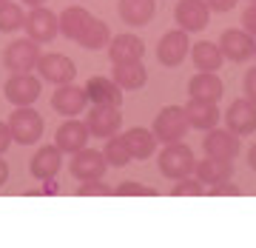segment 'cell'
I'll use <instances>...</instances> for the list:
<instances>
[{
    "label": "cell",
    "instance_id": "6da1fadb",
    "mask_svg": "<svg viewBox=\"0 0 256 248\" xmlns=\"http://www.w3.org/2000/svg\"><path fill=\"white\" fill-rule=\"evenodd\" d=\"M43 129H46V123L40 117V111H34L32 106H18V109L12 111L9 131H12V140H14V143H20V146L40 143Z\"/></svg>",
    "mask_w": 256,
    "mask_h": 248
},
{
    "label": "cell",
    "instance_id": "7a4b0ae2",
    "mask_svg": "<svg viewBox=\"0 0 256 248\" xmlns=\"http://www.w3.org/2000/svg\"><path fill=\"white\" fill-rule=\"evenodd\" d=\"M194 168H196V157L188 146L182 143H168L160 154V171L168 180H182V177H191Z\"/></svg>",
    "mask_w": 256,
    "mask_h": 248
},
{
    "label": "cell",
    "instance_id": "3957f363",
    "mask_svg": "<svg viewBox=\"0 0 256 248\" xmlns=\"http://www.w3.org/2000/svg\"><path fill=\"white\" fill-rule=\"evenodd\" d=\"M188 129H191V123H188V114H185L182 106H165L160 114H156L154 120V134L160 143H180V140L188 134Z\"/></svg>",
    "mask_w": 256,
    "mask_h": 248
},
{
    "label": "cell",
    "instance_id": "277c9868",
    "mask_svg": "<svg viewBox=\"0 0 256 248\" xmlns=\"http://www.w3.org/2000/svg\"><path fill=\"white\" fill-rule=\"evenodd\" d=\"M37 60H40V43L32 40V37H20V40H12L6 52H3V63L12 74L20 72H32L37 69Z\"/></svg>",
    "mask_w": 256,
    "mask_h": 248
},
{
    "label": "cell",
    "instance_id": "5b68a950",
    "mask_svg": "<svg viewBox=\"0 0 256 248\" xmlns=\"http://www.w3.org/2000/svg\"><path fill=\"white\" fill-rule=\"evenodd\" d=\"M86 126L94 137L108 140L114 137L122 126V114H120V106H111V103H94L88 114H86Z\"/></svg>",
    "mask_w": 256,
    "mask_h": 248
},
{
    "label": "cell",
    "instance_id": "8992f818",
    "mask_svg": "<svg viewBox=\"0 0 256 248\" xmlns=\"http://www.w3.org/2000/svg\"><path fill=\"white\" fill-rule=\"evenodd\" d=\"M220 49L225 60L230 63H245L256 55V37L245 29H225L220 37Z\"/></svg>",
    "mask_w": 256,
    "mask_h": 248
},
{
    "label": "cell",
    "instance_id": "52a82bcc",
    "mask_svg": "<svg viewBox=\"0 0 256 248\" xmlns=\"http://www.w3.org/2000/svg\"><path fill=\"white\" fill-rule=\"evenodd\" d=\"M191 55V40L185 29H174V32H165L162 40L156 43V60L168 69H176L185 57Z\"/></svg>",
    "mask_w": 256,
    "mask_h": 248
},
{
    "label": "cell",
    "instance_id": "ba28073f",
    "mask_svg": "<svg viewBox=\"0 0 256 248\" xmlns=\"http://www.w3.org/2000/svg\"><path fill=\"white\" fill-rule=\"evenodd\" d=\"M106 154L97 151V148H80V151H74L72 163H68V171H72L74 180H102L106 177Z\"/></svg>",
    "mask_w": 256,
    "mask_h": 248
},
{
    "label": "cell",
    "instance_id": "9c48e42d",
    "mask_svg": "<svg viewBox=\"0 0 256 248\" xmlns=\"http://www.w3.org/2000/svg\"><path fill=\"white\" fill-rule=\"evenodd\" d=\"M40 92H43V83L28 72L12 74L6 80V86H3V94H6V100L12 106H32V103H37Z\"/></svg>",
    "mask_w": 256,
    "mask_h": 248
},
{
    "label": "cell",
    "instance_id": "30bf717a",
    "mask_svg": "<svg viewBox=\"0 0 256 248\" xmlns=\"http://www.w3.org/2000/svg\"><path fill=\"white\" fill-rule=\"evenodd\" d=\"M23 29H26L28 37L37 40V43H52V40L60 35V18H57L52 9H46V6H34V9L26 15Z\"/></svg>",
    "mask_w": 256,
    "mask_h": 248
},
{
    "label": "cell",
    "instance_id": "8fae6325",
    "mask_svg": "<svg viewBox=\"0 0 256 248\" xmlns=\"http://www.w3.org/2000/svg\"><path fill=\"white\" fill-rule=\"evenodd\" d=\"M88 94H86V86H74V83H66V86H57L54 94H52V109L63 117H77L88 109Z\"/></svg>",
    "mask_w": 256,
    "mask_h": 248
},
{
    "label": "cell",
    "instance_id": "7c38bea8",
    "mask_svg": "<svg viewBox=\"0 0 256 248\" xmlns=\"http://www.w3.org/2000/svg\"><path fill=\"white\" fill-rule=\"evenodd\" d=\"M225 126L228 131H234L236 137H248V134H254L256 131V103H250L248 97L242 100H234L225 111Z\"/></svg>",
    "mask_w": 256,
    "mask_h": 248
},
{
    "label": "cell",
    "instance_id": "4fadbf2b",
    "mask_svg": "<svg viewBox=\"0 0 256 248\" xmlns=\"http://www.w3.org/2000/svg\"><path fill=\"white\" fill-rule=\"evenodd\" d=\"M37 72H40L43 80L54 83V86H66V83H72L77 77V66H74L72 57L66 55H40Z\"/></svg>",
    "mask_w": 256,
    "mask_h": 248
},
{
    "label": "cell",
    "instance_id": "5bb4252c",
    "mask_svg": "<svg viewBox=\"0 0 256 248\" xmlns=\"http://www.w3.org/2000/svg\"><path fill=\"white\" fill-rule=\"evenodd\" d=\"M202 148H205V157H214V160H236L239 157V137L228 129H208L205 140H202Z\"/></svg>",
    "mask_w": 256,
    "mask_h": 248
},
{
    "label": "cell",
    "instance_id": "9a60e30c",
    "mask_svg": "<svg viewBox=\"0 0 256 248\" xmlns=\"http://www.w3.org/2000/svg\"><path fill=\"white\" fill-rule=\"evenodd\" d=\"M174 18H176V26L185 29L188 35L191 32H202L210 20V6L205 0H180L174 9Z\"/></svg>",
    "mask_w": 256,
    "mask_h": 248
},
{
    "label": "cell",
    "instance_id": "2e32d148",
    "mask_svg": "<svg viewBox=\"0 0 256 248\" xmlns=\"http://www.w3.org/2000/svg\"><path fill=\"white\" fill-rule=\"evenodd\" d=\"M88 137H92V131H88V126H86L82 120H66L54 134V146L60 148L63 154H74V151L86 148Z\"/></svg>",
    "mask_w": 256,
    "mask_h": 248
},
{
    "label": "cell",
    "instance_id": "e0dca14e",
    "mask_svg": "<svg viewBox=\"0 0 256 248\" xmlns=\"http://www.w3.org/2000/svg\"><path fill=\"white\" fill-rule=\"evenodd\" d=\"M63 165V151L57 146H40L37 154L28 160V171L34 180H54Z\"/></svg>",
    "mask_w": 256,
    "mask_h": 248
},
{
    "label": "cell",
    "instance_id": "ac0fdd59",
    "mask_svg": "<svg viewBox=\"0 0 256 248\" xmlns=\"http://www.w3.org/2000/svg\"><path fill=\"white\" fill-rule=\"evenodd\" d=\"M120 20L131 29L148 26L156 15V0H120L117 3Z\"/></svg>",
    "mask_w": 256,
    "mask_h": 248
},
{
    "label": "cell",
    "instance_id": "d6986e66",
    "mask_svg": "<svg viewBox=\"0 0 256 248\" xmlns=\"http://www.w3.org/2000/svg\"><path fill=\"white\" fill-rule=\"evenodd\" d=\"M142 55H146V43H142V37L131 35V32L117 35V37H111V40H108V57H111V63L142 60Z\"/></svg>",
    "mask_w": 256,
    "mask_h": 248
},
{
    "label": "cell",
    "instance_id": "ffe728a7",
    "mask_svg": "<svg viewBox=\"0 0 256 248\" xmlns=\"http://www.w3.org/2000/svg\"><path fill=\"white\" fill-rule=\"evenodd\" d=\"M111 80L117 83L122 92H137L148 83V69L142 60H128V63H114L111 69Z\"/></svg>",
    "mask_w": 256,
    "mask_h": 248
},
{
    "label": "cell",
    "instance_id": "44dd1931",
    "mask_svg": "<svg viewBox=\"0 0 256 248\" xmlns=\"http://www.w3.org/2000/svg\"><path fill=\"white\" fill-rule=\"evenodd\" d=\"M188 94H191V97H200V100L216 103L222 94H225V83L220 80L216 72H200L188 80Z\"/></svg>",
    "mask_w": 256,
    "mask_h": 248
},
{
    "label": "cell",
    "instance_id": "7402d4cb",
    "mask_svg": "<svg viewBox=\"0 0 256 248\" xmlns=\"http://www.w3.org/2000/svg\"><path fill=\"white\" fill-rule=\"evenodd\" d=\"M185 114H188L191 129H200V131H208L220 123V109H216V103L200 100V97H191V100H188Z\"/></svg>",
    "mask_w": 256,
    "mask_h": 248
},
{
    "label": "cell",
    "instance_id": "603a6c76",
    "mask_svg": "<svg viewBox=\"0 0 256 248\" xmlns=\"http://www.w3.org/2000/svg\"><path fill=\"white\" fill-rule=\"evenodd\" d=\"M126 143H128V151H131V160H148V157L156 151L160 146V140L151 129H142V126H134V129H128L126 134Z\"/></svg>",
    "mask_w": 256,
    "mask_h": 248
},
{
    "label": "cell",
    "instance_id": "cb8c5ba5",
    "mask_svg": "<svg viewBox=\"0 0 256 248\" xmlns=\"http://www.w3.org/2000/svg\"><path fill=\"white\" fill-rule=\"evenodd\" d=\"M196 177H200L205 185H216V183H225L234 177V160H214V157H205L196 163Z\"/></svg>",
    "mask_w": 256,
    "mask_h": 248
},
{
    "label": "cell",
    "instance_id": "d4e9b609",
    "mask_svg": "<svg viewBox=\"0 0 256 248\" xmlns=\"http://www.w3.org/2000/svg\"><path fill=\"white\" fill-rule=\"evenodd\" d=\"M86 94H88L92 103H111V106H120L122 103V89L111 77H88Z\"/></svg>",
    "mask_w": 256,
    "mask_h": 248
},
{
    "label": "cell",
    "instance_id": "484cf974",
    "mask_svg": "<svg viewBox=\"0 0 256 248\" xmlns=\"http://www.w3.org/2000/svg\"><path fill=\"white\" fill-rule=\"evenodd\" d=\"M191 57L200 72H220L222 63H225L222 49L216 43H210V40H200L196 46H191Z\"/></svg>",
    "mask_w": 256,
    "mask_h": 248
},
{
    "label": "cell",
    "instance_id": "4316f807",
    "mask_svg": "<svg viewBox=\"0 0 256 248\" xmlns=\"http://www.w3.org/2000/svg\"><path fill=\"white\" fill-rule=\"evenodd\" d=\"M111 40V26L106 23V20H97L92 18L88 20V26L80 32V37H77V43H80L82 49H88V52H100V49L108 46Z\"/></svg>",
    "mask_w": 256,
    "mask_h": 248
},
{
    "label": "cell",
    "instance_id": "83f0119b",
    "mask_svg": "<svg viewBox=\"0 0 256 248\" xmlns=\"http://www.w3.org/2000/svg\"><path fill=\"white\" fill-rule=\"evenodd\" d=\"M92 18H94V15H92V12H86L82 6H68V9L60 12V35L77 43L80 32L88 26V20H92Z\"/></svg>",
    "mask_w": 256,
    "mask_h": 248
},
{
    "label": "cell",
    "instance_id": "f1b7e54d",
    "mask_svg": "<svg viewBox=\"0 0 256 248\" xmlns=\"http://www.w3.org/2000/svg\"><path fill=\"white\" fill-rule=\"evenodd\" d=\"M23 23H26L23 6L12 3V0H3L0 3V32H18V29H23Z\"/></svg>",
    "mask_w": 256,
    "mask_h": 248
},
{
    "label": "cell",
    "instance_id": "f546056e",
    "mask_svg": "<svg viewBox=\"0 0 256 248\" xmlns=\"http://www.w3.org/2000/svg\"><path fill=\"white\" fill-rule=\"evenodd\" d=\"M102 154H106V163L111 165V168H122V165H128V160H131V151H128V143L126 137H108V143H106V148H102Z\"/></svg>",
    "mask_w": 256,
    "mask_h": 248
},
{
    "label": "cell",
    "instance_id": "4dcf8cb0",
    "mask_svg": "<svg viewBox=\"0 0 256 248\" xmlns=\"http://www.w3.org/2000/svg\"><path fill=\"white\" fill-rule=\"evenodd\" d=\"M171 194L174 197H202L205 194V183H202L200 177H182V180H176Z\"/></svg>",
    "mask_w": 256,
    "mask_h": 248
},
{
    "label": "cell",
    "instance_id": "1f68e13d",
    "mask_svg": "<svg viewBox=\"0 0 256 248\" xmlns=\"http://www.w3.org/2000/svg\"><path fill=\"white\" fill-rule=\"evenodd\" d=\"M117 197H156V191L151 185H142V183H134V180H126L114 188Z\"/></svg>",
    "mask_w": 256,
    "mask_h": 248
},
{
    "label": "cell",
    "instance_id": "d6a6232c",
    "mask_svg": "<svg viewBox=\"0 0 256 248\" xmlns=\"http://www.w3.org/2000/svg\"><path fill=\"white\" fill-rule=\"evenodd\" d=\"M108 191H114V188H108L102 180H82L80 188H77L80 197H106Z\"/></svg>",
    "mask_w": 256,
    "mask_h": 248
},
{
    "label": "cell",
    "instance_id": "836d02e7",
    "mask_svg": "<svg viewBox=\"0 0 256 248\" xmlns=\"http://www.w3.org/2000/svg\"><path fill=\"white\" fill-rule=\"evenodd\" d=\"M205 194L208 197H239V185H234L230 180H225V183H216V185H208L205 188Z\"/></svg>",
    "mask_w": 256,
    "mask_h": 248
},
{
    "label": "cell",
    "instance_id": "e575fe53",
    "mask_svg": "<svg viewBox=\"0 0 256 248\" xmlns=\"http://www.w3.org/2000/svg\"><path fill=\"white\" fill-rule=\"evenodd\" d=\"M242 26H245V32H250V35L256 37V3H250V6L242 12Z\"/></svg>",
    "mask_w": 256,
    "mask_h": 248
},
{
    "label": "cell",
    "instance_id": "d590c367",
    "mask_svg": "<svg viewBox=\"0 0 256 248\" xmlns=\"http://www.w3.org/2000/svg\"><path fill=\"white\" fill-rule=\"evenodd\" d=\"M245 97L250 103H256V66L245 74Z\"/></svg>",
    "mask_w": 256,
    "mask_h": 248
},
{
    "label": "cell",
    "instance_id": "8d00e7d4",
    "mask_svg": "<svg viewBox=\"0 0 256 248\" xmlns=\"http://www.w3.org/2000/svg\"><path fill=\"white\" fill-rule=\"evenodd\" d=\"M12 146V131H9V123H0V154L9 151Z\"/></svg>",
    "mask_w": 256,
    "mask_h": 248
},
{
    "label": "cell",
    "instance_id": "74e56055",
    "mask_svg": "<svg viewBox=\"0 0 256 248\" xmlns=\"http://www.w3.org/2000/svg\"><path fill=\"white\" fill-rule=\"evenodd\" d=\"M205 3H208L214 12H230V9L239 3V0H205Z\"/></svg>",
    "mask_w": 256,
    "mask_h": 248
},
{
    "label": "cell",
    "instance_id": "f35d334b",
    "mask_svg": "<svg viewBox=\"0 0 256 248\" xmlns=\"http://www.w3.org/2000/svg\"><path fill=\"white\" fill-rule=\"evenodd\" d=\"M6 180H9V163H6V160L0 157V185L6 183Z\"/></svg>",
    "mask_w": 256,
    "mask_h": 248
},
{
    "label": "cell",
    "instance_id": "ab89813d",
    "mask_svg": "<svg viewBox=\"0 0 256 248\" xmlns=\"http://www.w3.org/2000/svg\"><path fill=\"white\" fill-rule=\"evenodd\" d=\"M248 165H250V168L256 171V143L250 146V151H248Z\"/></svg>",
    "mask_w": 256,
    "mask_h": 248
},
{
    "label": "cell",
    "instance_id": "60d3db41",
    "mask_svg": "<svg viewBox=\"0 0 256 248\" xmlns=\"http://www.w3.org/2000/svg\"><path fill=\"white\" fill-rule=\"evenodd\" d=\"M23 3H26V6H32V9H34V6H43L46 0H23Z\"/></svg>",
    "mask_w": 256,
    "mask_h": 248
},
{
    "label": "cell",
    "instance_id": "b9f144b4",
    "mask_svg": "<svg viewBox=\"0 0 256 248\" xmlns=\"http://www.w3.org/2000/svg\"><path fill=\"white\" fill-rule=\"evenodd\" d=\"M250 3H256V0H250Z\"/></svg>",
    "mask_w": 256,
    "mask_h": 248
},
{
    "label": "cell",
    "instance_id": "7bdbcfd3",
    "mask_svg": "<svg viewBox=\"0 0 256 248\" xmlns=\"http://www.w3.org/2000/svg\"><path fill=\"white\" fill-rule=\"evenodd\" d=\"M0 3H3V0H0Z\"/></svg>",
    "mask_w": 256,
    "mask_h": 248
}]
</instances>
